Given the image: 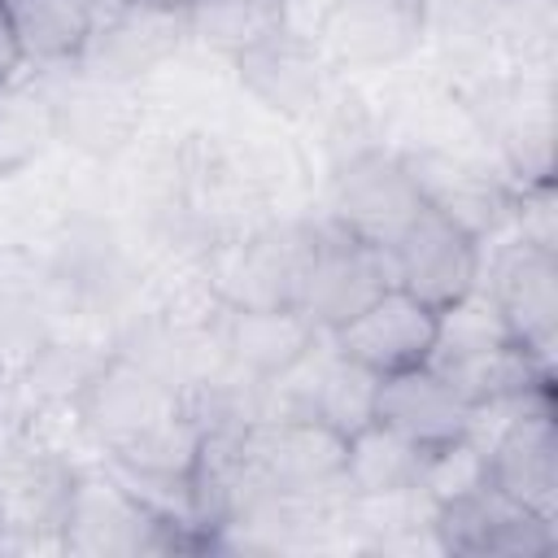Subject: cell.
Wrapping results in <instances>:
<instances>
[{
    "instance_id": "obj_1",
    "label": "cell",
    "mask_w": 558,
    "mask_h": 558,
    "mask_svg": "<svg viewBox=\"0 0 558 558\" xmlns=\"http://www.w3.org/2000/svg\"><path fill=\"white\" fill-rule=\"evenodd\" d=\"M384 288H392V270H388V253L384 248L366 244L362 235L344 231L340 222H327V227L310 231L301 310L323 331H336L340 323H349Z\"/></svg>"
},
{
    "instance_id": "obj_2",
    "label": "cell",
    "mask_w": 558,
    "mask_h": 558,
    "mask_svg": "<svg viewBox=\"0 0 558 558\" xmlns=\"http://www.w3.org/2000/svg\"><path fill=\"white\" fill-rule=\"evenodd\" d=\"M392 283L418 296L427 310H445L480 283V240L440 209L423 205L418 218L388 248Z\"/></svg>"
},
{
    "instance_id": "obj_3",
    "label": "cell",
    "mask_w": 558,
    "mask_h": 558,
    "mask_svg": "<svg viewBox=\"0 0 558 558\" xmlns=\"http://www.w3.org/2000/svg\"><path fill=\"white\" fill-rule=\"evenodd\" d=\"M488 484L536 519L558 523V432L549 392L527 397L488 445Z\"/></svg>"
},
{
    "instance_id": "obj_4",
    "label": "cell",
    "mask_w": 558,
    "mask_h": 558,
    "mask_svg": "<svg viewBox=\"0 0 558 558\" xmlns=\"http://www.w3.org/2000/svg\"><path fill=\"white\" fill-rule=\"evenodd\" d=\"M327 336L349 362H357V366H366L371 375L384 379V375L423 366L432 357V349H436V310H427L418 296H410L405 288L392 283Z\"/></svg>"
},
{
    "instance_id": "obj_5",
    "label": "cell",
    "mask_w": 558,
    "mask_h": 558,
    "mask_svg": "<svg viewBox=\"0 0 558 558\" xmlns=\"http://www.w3.org/2000/svg\"><path fill=\"white\" fill-rule=\"evenodd\" d=\"M523 353H532L545 371L554 366L558 340V257L541 244H510L493 262V279L484 288Z\"/></svg>"
},
{
    "instance_id": "obj_6",
    "label": "cell",
    "mask_w": 558,
    "mask_h": 558,
    "mask_svg": "<svg viewBox=\"0 0 558 558\" xmlns=\"http://www.w3.org/2000/svg\"><path fill=\"white\" fill-rule=\"evenodd\" d=\"M423 196L410 179V170L397 157L366 153L344 166L331 192V222L362 235L375 248H392V240L418 218Z\"/></svg>"
},
{
    "instance_id": "obj_7",
    "label": "cell",
    "mask_w": 558,
    "mask_h": 558,
    "mask_svg": "<svg viewBox=\"0 0 558 558\" xmlns=\"http://www.w3.org/2000/svg\"><path fill=\"white\" fill-rule=\"evenodd\" d=\"M375 418L384 427L401 432L405 440H414L418 449H436V445H449L475 427V405L462 401L453 392V384L436 366L423 362V366H410V371L379 379Z\"/></svg>"
},
{
    "instance_id": "obj_8",
    "label": "cell",
    "mask_w": 558,
    "mask_h": 558,
    "mask_svg": "<svg viewBox=\"0 0 558 558\" xmlns=\"http://www.w3.org/2000/svg\"><path fill=\"white\" fill-rule=\"evenodd\" d=\"M244 453L257 466V475L283 493L323 488V484L344 475V436L314 423V418L283 414L279 423L248 432Z\"/></svg>"
},
{
    "instance_id": "obj_9",
    "label": "cell",
    "mask_w": 558,
    "mask_h": 558,
    "mask_svg": "<svg viewBox=\"0 0 558 558\" xmlns=\"http://www.w3.org/2000/svg\"><path fill=\"white\" fill-rule=\"evenodd\" d=\"M445 549L458 554H545L554 549V523L536 519L493 484L475 488L462 501L436 506Z\"/></svg>"
},
{
    "instance_id": "obj_10",
    "label": "cell",
    "mask_w": 558,
    "mask_h": 558,
    "mask_svg": "<svg viewBox=\"0 0 558 558\" xmlns=\"http://www.w3.org/2000/svg\"><path fill=\"white\" fill-rule=\"evenodd\" d=\"M318 35L340 65H388L418 44L423 0H336Z\"/></svg>"
},
{
    "instance_id": "obj_11",
    "label": "cell",
    "mask_w": 558,
    "mask_h": 558,
    "mask_svg": "<svg viewBox=\"0 0 558 558\" xmlns=\"http://www.w3.org/2000/svg\"><path fill=\"white\" fill-rule=\"evenodd\" d=\"M423 196V205L440 209L445 218H453L462 231H471L475 240H484L488 231H497L510 218V196L475 166L445 157V153H410L401 161Z\"/></svg>"
},
{
    "instance_id": "obj_12",
    "label": "cell",
    "mask_w": 558,
    "mask_h": 558,
    "mask_svg": "<svg viewBox=\"0 0 558 558\" xmlns=\"http://www.w3.org/2000/svg\"><path fill=\"white\" fill-rule=\"evenodd\" d=\"M305 262H310V231L257 235L222 270V296L235 310H253V305H301Z\"/></svg>"
},
{
    "instance_id": "obj_13",
    "label": "cell",
    "mask_w": 558,
    "mask_h": 558,
    "mask_svg": "<svg viewBox=\"0 0 558 558\" xmlns=\"http://www.w3.org/2000/svg\"><path fill=\"white\" fill-rule=\"evenodd\" d=\"M310 366H314L310 384L292 392V418H314L340 436H353L375 418L379 375L349 362L336 344H323V340L310 349Z\"/></svg>"
},
{
    "instance_id": "obj_14",
    "label": "cell",
    "mask_w": 558,
    "mask_h": 558,
    "mask_svg": "<svg viewBox=\"0 0 558 558\" xmlns=\"http://www.w3.org/2000/svg\"><path fill=\"white\" fill-rule=\"evenodd\" d=\"M323 327L301 305H253L235 310L227 323V349L240 366L262 379H283L314 344Z\"/></svg>"
},
{
    "instance_id": "obj_15",
    "label": "cell",
    "mask_w": 558,
    "mask_h": 558,
    "mask_svg": "<svg viewBox=\"0 0 558 558\" xmlns=\"http://www.w3.org/2000/svg\"><path fill=\"white\" fill-rule=\"evenodd\" d=\"M240 65V78L270 105V109H283V113H301L305 105H314L318 96V48L310 39H301L296 31H279L270 35L266 44L248 48L235 57Z\"/></svg>"
},
{
    "instance_id": "obj_16",
    "label": "cell",
    "mask_w": 558,
    "mask_h": 558,
    "mask_svg": "<svg viewBox=\"0 0 558 558\" xmlns=\"http://www.w3.org/2000/svg\"><path fill=\"white\" fill-rule=\"evenodd\" d=\"M423 453L427 449H418L401 432L371 418L366 427L344 436V475L340 480L362 497H392V493L418 488Z\"/></svg>"
},
{
    "instance_id": "obj_17",
    "label": "cell",
    "mask_w": 558,
    "mask_h": 558,
    "mask_svg": "<svg viewBox=\"0 0 558 558\" xmlns=\"http://www.w3.org/2000/svg\"><path fill=\"white\" fill-rule=\"evenodd\" d=\"M26 61H74L96 39V9L87 0H4Z\"/></svg>"
},
{
    "instance_id": "obj_18",
    "label": "cell",
    "mask_w": 558,
    "mask_h": 558,
    "mask_svg": "<svg viewBox=\"0 0 558 558\" xmlns=\"http://www.w3.org/2000/svg\"><path fill=\"white\" fill-rule=\"evenodd\" d=\"M183 26L205 48L240 57L288 26V0H187Z\"/></svg>"
},
{
    "instance_id": "obj_19",
    "label": "cell",
    "mask_w": 558,
    "mask_h": 558,
    "mask_svg": "<svg viewBox=\"0 0 558 558\" xmlns=\"http://www.w3.org/2000/svg\"><path fill=\"white\" fill-rule=\"evenodd\" d=\"M22 61H26V52H22L17 31H13V22H9V9H4V0H0V87L22 70Z\"/></svg>"
},
{
    "instance_id": "obj_20",
    "label": "cell",
    "mask_w": 558,
    "mask_h": 558,
    "mask_svg": "<svg viewBox=\"0 0 558 558\" xmlns=\"http://www.w3.org/2000/svg\"><path fill=\"white\" fill-rule=\"evenodd\" d=\"M135 4H153V9H170V13H183L187 0H135Z\"/></svg>"
},
{
    "instance_id": "obj_21",
    "label": "cell",
    "mask_w": 558,
    "mask_h": 558,
    "mask_svg": "<svg viewBox=\"0 0 558 558\" xmlns=\"http://www.w3.org/2000/svg\"><path fill=\"white\" fill-rule=\"evenodd\" d=\"M87 4H92V9H100V0H87Z\"/></svg>"
}]
</instances>
